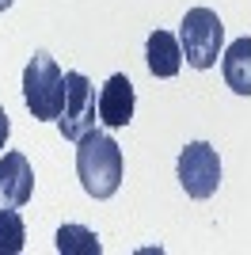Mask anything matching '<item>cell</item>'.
Returning <instances> with one entry per match:
<instances>
[{"label":"cell","instance_id":"277c9868","mask_svg":"<svg viewBox=\"0 0 251 255\" xmlns=\"http://www.w3.org/2000/svg\"><path fill=\"white\" fill-rule=\"evenodd\" d=\"M99 99H95V84L84 73H65V111L57 118L65 141H80L84 133H92L99 122Z\"/></svg>","mask_w":251,"mask_h":255},{"label":"cell","instance_id":"8992f818","mask_svg":"<svg viewBox=\"0 0 251 255\" xmlns=\"http://www.w3.org/2000/svg\"><path fill=\"white\" fill-rule=\"evenodd\" d=\"M34 194V168L23 152H4L0 160V210H19Z\"/></svg>","mask_w":251,"mask_h":255},{"label":"cell","instance_id":"30bf717a","mask_svg":"<svg viewBox=\"0 0 251 255\" xmlns=\"http://www.w3.org/2000/svg\"><path fill=\"white\" fill-rule=\"evenodd\" d=\"M53 248H57L61 255H99V252H103L99 236H95L88 225H61Z\"/></svg>","mask_w":251,"mask_h":255},{"label":"cell","instance_id":"7c38bea8","mask_svg":"<svg viewBox=\"0 0 251 255\" xmlns=\"http://www.w3.org/2000/svg\"><path fill=\"white\" fill-rule=\"evenodd\" d=\"M8 133H11V122H8V111L0 107V149H4V141H8Z\"/></svg>","mask_w":251,"mask_h":255},{"label":"cell","instance_id":"7a4b0ae2","mask_svg":"<svg viewBox=\"0 0 251 255\" xmlns=\"http://www.w3.org/2000/svg\"><path fill=\"white\" fill-rule=\"evenodd\" d=\"M23 99L34 122H57L65 111V76L50 53H34L31 65L23 69Z\"/></svg>","mask_w":251,"mask_h":255},{"label":"cell","instance_id":"9c48e42d","mask_svg":"<svg viewBox=\"0 0 251 255\" xmlns=\"http://www.w3.org/2000/svg\"><path fill=\"white\" fill-rule=\"evenodd\" d=\"M221 73L236 96H251V38H236L221 53Z\"/></svg>","mask_w":251,"mask_h":255},{"label":"cell","instance_id":"3957f363","mask_svg":"<svg viewBox=\"0 0 251 255\" xmlns=\"http://www.w3.org/2000/svg\"><path fill=\"white\" fill-rule=\"evenodd\" d=\"M179 46L190 69H213L225 46V23L213 8H190L179 23Z\"/></svg>","mask_w":251,"mask_h":255},{"label":"cell","instance_id":"4fadbf2b","mask_svg":"<svg viewBox=\"0 0 251 255\" xmlns=\"http://www.w3.org/2000/svg\"><path fill=\"white\" fill-rule=\"evenodd\" d=\"M11 8V0H0V11H8Z\"/></svg>","mask_w":251,"mask_h":255},{"label":"cell","instance_id":"52a82bcc","mask_svg":"<svg viewBox=\"0 0 251 255\" xmlns=\"http://www.w3.org/2000/svg\"><path fill=\"white\" fill-rule=\"evenodd\" d=\"M99 122L107 129H122L133 122V84L126 73H115L99 92Z\"/></svg>","mask_w":251,"mask_h":255},{"label":"cell","instance_id":"5b68a950","mask_svg":"<svg viewBox=\"0 0 251 255\" xmlns=\"http://www.w3.org/2000/svg\"><path fill=\"white\" fill-rule=\"evenodd\" d=\"M179 183L190 198H209L221 187V156L209 141H190L187 149L179 152Z\"/></svg>","mask_w":251,"mask_h":255},{"label":"cell","instance_id":"ba28073f","mask_svg":"<svg viewBox=\"0 0 251 255\" xmlns=\"http://www.w3.org/2000/svg\"><path fill=\"white\" fill-rule=\"evenodd\" d=\"M145 53H148V73L167 80V76H175L183 69V46H179L175 34L167 31H152L145 42Z\"/></svg>","mask_w":251,"mask_h":255},{"label":"cell","instance_id":"6da1fadb","mask_svg":"<svg viewBox=\"0 0 251 255\" xmlns=\"http://www.w3.org/2000/svg\"><path fill=\"white\" fill-rule=\"evenodd\" d=\"M80 149H76V175H80V187L92 198H111L118 194L122 187V175H126V164H122V149H118V141L111 133H84L76 141Z\"/></svg>","mask_w":251,"mask_h":255},{"label":"cell","instance_id":"8fae6325","mask_svg":"<svg viewBox=\"0 0 251 255\" xmlns=\"http://www.w3.org/2000/svg\"><path fill=\"white\" fill-rule=\"evenodd\" d=\"M27 244V225L19 210H0V255H19Z\"/></svg>","mask_w":251,"mask_h":255}]
</instances>
